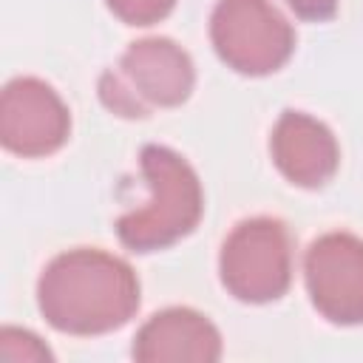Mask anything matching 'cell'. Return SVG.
<instances>
[{"mask_svg":"<svg viewBox=\"0 0 363 363\" xmlns=\"http://www.w3.org/2000/svg\"><path fill=\"white\" fill-rule=\"evenodd\" d=\"M71 133V113L60 94L37 79L17 77L0 96V142L6 150L37 159L60 150Z\"/></svg>","mask_w":363,"mask_h":363,"instance_id":"52a82bcc","label":"cell"},{"mask_svg":"<svg viewBox=\"0 0 363 363\" xmlns=\"http://www.w3.org/2000/svg\"><path fill=\"white\" fill-rule=\"evenodd\" d=\"M37 306L57 332L105 335L136 315L139 278L125 258L77 247L48 261L37 281Z\"/></svg>","mask_w":363,"mask_h":363,"instance_id":"6da1fadb","label":"cell"},{"mask_svg":"<svg viewBox=\"0 0 363 363\" xmlns=\"http://www.w3.org/2000/svg\"><path fill=\"white\" fill-rule=\"evenodd\" d=\"M218 275L244 303L278 301L292 284V241L284 221L269 216L238 221L221 244Z\"/></svg>","mask_w":363,"mask_h":363,"instance_id":"277c9868","label":"cell"},{"mask_svg":"<svg viewBox=\"0 0 363 363\" xmlns=\"http://www.w3.org/2000/svg\"><path fill=\"white\" fill-rule=\"evenodd\" d=\"M139 164L150 199L116 218V235L133 252H156L196 230L204 193L190 162L164 145H145Z\"/></svg>","mask_w":363,"mask_h":363,"instance_id":"7a4b0ae2","label":"cell"},{"mask_svg":"<svg viewBox=\"0 0 363 363\" xmlns=\"http://www.w3.org/2000/svg\"><path fill=\"white\" fill-rule=\"evenodd\" d=\"M108 9L128 26H153L164 20L176 0H105Z\"/></svg>","mask_w":363,"mask_h":363,"instance_id":"8fae6325","label":"cell"},{"mask_svg":"<svg viewBox=\"0 0 363 363\" xmlns=\"http://www.w3.org/2000/svg\"><path fill=\"white\" fill-rule=\"evenodd\" d=\"M0 357L3 360H51V349L28 329L3 326L0 329Z\"/></svg>","mask_w":363,"mask_h":363,"instance_id":"30bf717a","label":"cell"},{"mask_svg":"<svg viewBox=\"0 0 363 363\" xmlns=\"http://www.w3.org/2000/svg\"><path fill=\"white\" fill-rule=\"evenodd\" d=\"M130 352L142 363H213L221 357V335L207 315L170 306L142 323Z\"/></svg>","mask_w":363,"mask_h":363,"instance_id":"9c48e42d","label":"cell"},{"mask_svg":"<svg viewBox=\"0 0 363 363\" xmlns=\"http://www.w3.org/2000/svg\"><path fill=\"white\" fill-rule=\"evenodd\" d=\"M216 54L238 74L278 71L295 51V28L272 0H218L210 14Z\"/></svg>","mask_w":363,"mask_h":363,"instance_id":"5b68a950","label":"cell"},{"mask_svg":"<svg viewBox=\"0 0 363 363\" xmlns=\"http://www.w3.org/2000/svg\"><path fill=\"white\" fill-rule=\"evenodd\" d=\"M303 278L312 306L329 323H363V238L323 233L303 255Z\"/></svg>","mask_w":363,"mask_h":363,"instance_id":"8992f818","label":"cell"},{"mask_svg":"<svg viewBox=\"0 0 363 363\" xmlns=\"http://www.w3.org/2000/svg\"><path fill=\"white\" fill-rule=\"evenodd\" d=\"M196 85L190 54L167 37L130 43L113 68L99 77V99L108 111L139 119L156 108L182 105Z\"/></svg>","mask_w":363,"mask_h":363,"instance_id":"3957f363","label":"cell"},{"mask_svg":"<svg viewBox=\"0 0 363 363\" xmlns=\"http://www.w3.org/2000/svg\"><path fill=\"white\" fill-rule=\"evenodd\" d=\"M269 150L275 167L298 187H323L337 164L340 150L335 133L303 111H284L272 128Z\"/></svg>","mask_w":363,"mask_h":363,"instance_id":"ba28073f","label":"cell"},{"mask_svg":"<svg viewBox=\"0 0 363 363\" xmlns=\"http://www.w3.org/2000/svg\"><path fill=\"white\" fill-rule=\"evenodd\" d=\"M286 3L301 20H312V23H323L337 11V0H286Z\"/></svg>","mask_w":363,"mask_h":363,"instance_id":"7c38bea8","label":"cell"}]
</instances>
